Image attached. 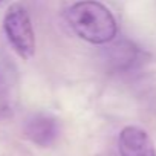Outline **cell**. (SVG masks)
I'll return each mask as SVG.
<instances>
[{"mask_svg": "<svg viewBox=\"0 0 156 156\" xmlns=\"http://www.w3.org/2000/svg\"><path fill=\"white\" fill-rule=\"evenodd\" d=\"M66 20L78 37L94 44L110 43L118 32L112 12L95 0L73 3L66 11Z\"/></svg>", "mask_w": 156, "mask_h": 156, "instance_id": "6da1fadb", "label": "cell"}, {"mask_svg": "<svg viewBox=\"0 0 156 156\" xmlns=\"http://www.w3.org/2000/svg\"><path fill=\"white\" fill-rule=\"evenodd\" d=\"M5 34L22 58H31L35 52V35L31 19L22 5H12L5 14Z\"/></svg>", "mask_w": 156, "mask_h": 156, "instance_id": "7a4b0ae2", "label": "cell"}, {"mask_svg": "<svg viewBox=\"0 0 156 156\" xmlns=\"http://www.w3.org/2000/svg\"><path fill=\"white\" fill-rule=\"evenodd\" d=\"M118 147L121 156H156L153 141L145 130L136 126H127L121 130Z\"/></svg>", "mask_w": 156, "mask_h": 156, "instance_id": "3957f363", "label": "cell"}, {"mask_svg": "<svg viewBox=\"0 0 156 156\" xmlns=\"http://www.w3.org/2000/svg\"><path fill=\"white\" fill-rule=\"evenodd\" d=\"M58 122L54 116L46 113H35L32 115L25 126L26 136L37 145L48 147L51 145L58 136Z\"/></svg>", "mask_w": 156, "mask_h": 156, "instance_id": "277c9868", "label": "cell"}, {"mask_svg": "<svg viewBox=\"0 0 156 156\" xmlns=\"http://www.w3.org/2000/svg\"><path fill=\"white\" fill-rule=\"evenodd\" d=\"M138 51L136 48L129 41H118L112 44L107 51V61L109 64L116 70L129 69L136 61Z\"/></svg>", "mask_w": 156, "mask_h": 156, "instance_id": "5b68a950", "label": "cell"}, {"mask_svg": "<svg viewBox=\"0 0 156 156\" xmlns=\"http://www.w3.org/2000/svg\"><path fill=\"white\" fill-rule=\"evenodd\" d=\"M12 112V101H11V90L5 80V76L0 73V118L8 116Z\"/></svg>", "mask_w": 156, "mask_h": 156, "instance_id": "8992f818", "label": "cell"}, {"mask_svg": "<svg viewBox=\"0 0 156 156\" xmlns=\"http://www.w3.org/2000/svg\"><path fill=\"white\" fill-rule=\"evenodd\" d=\"M0 3H2V0H0Z\"/></svg>", "mask_w": 156, "mask_h": 156, "instance_id": "52a82bcc", "label": "cell"}]
</instances>
